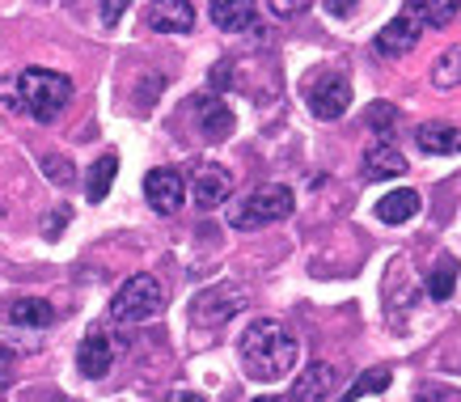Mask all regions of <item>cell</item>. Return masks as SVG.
<instances>
[{
    "instance_id": "1",
    "label": "cell",
    "mask_w": 461,
    "mask_h": 402,
    "mask_svg": "<svg viewBox=\"0 0 461 402\" xmlns=\"http://www.w3.org/2000/svg\"><path fill=\"white\" fill-rule=\"evenodd\" d=\"M238 356H241L246 377H254V381H280V377H288L296 369V361H301V343H296L293 331H284L280 322L258 318L241 331Z\"/></svg>"
},
{
    "instance_id": "2",
    "label": "cell",
    "mask_w": 461,
    "mask_h": 402,
    "mask_svg": "<svg viewBox=\"0 0 461 402\" xmlns=\"http://www.w3.org/2000/svg\"><path fill=\"white\" fill-rule=\"evenodd\" d=\"M17 97L39 123H51L72 97V81L56 69H26L17 77Z\"/></svg>"
},
{
    "instance_id": "3",
    "label": "cell",
    "mask_w": 461,
    "mask_h": 402,
    "mask_svg": "<svg viewBox=\"0 0 461 402\" xmlns=\"http://www.w3.org/2000/svg\"><path fill=\"white\" fill-rule=\"evenodd\" d=\"M296 208V199L288 187H258V191L241 195L233 212H229V224L233 229H258V224H276V221H288Z\"/></svg>"
},
{
    "instance_id": "4",
    "label": "cell",
    "mask_w": 461,
    "mask_h": 402,
    "mask_svg": "<svg viewBox=\"0 0 461 402\" xmlns=\"http://www.w3.org/2000/svg\"><path fill=\"white\" fill-rule=\"evenodd\" d=\"M166 309V292L153 276H131L123 288L114 292L111 301V322L114 326H136V322H149Z\"/></svg>"
},
{
    "instance_id": "5",
    "label": "cell",
    "mask_w": 461,
    "mask_h": 402,
    "mask_svg": "<svg viewBox=\"0 0 461 402\" xmlns=\"http://www.w3.org/2000/svg\"><path fill=\"white\" fill-rule=\"evenodd\" d=\"M144 199H149V208L153 212L174 216V212L186 204V178H182L178 169H169V166L149 169V178H144Z\"/></svg>"
},
{
    "instance_id": "6",
    "label": "cell",
    "mask_w": 461,
    "mask_h": 402,
    "mask_svg": "<svg viewBox=\"0 0 461 402\" xmlns=\"http://www.w3.org/2000/svg\"><path fill=\"white\" fill-rule=\"evenodd\" d=\"M309 111L318 114V119H339V114H348L351 106V85L348 77H339V72H326V77H318V81L309 85Z\"/></svg>"
},
{
    "instance_id": "7",
    "label": "cell",
    "mask_w": 461,
    "mask_h": 402,
    "mask_svg": "<svg viewBox=\"0 0 461 402\" xmlns=\"http://www.w3.org/2000/svg\"><path fill=\"white\" fill-rule=\"evenodd\" d=\"M191 199H195L199 212H212L221 208L224 199H229V191H233V174L224 166H212V161H203V166H195V178H191Z\"/></svg>"
},
{
    "instance_id": "8",
    "label": "cell",
    "mask_w": 461,
    "mask_h": 402,
    "mask_svg": "<svg viewBox=\"0 0 461 402\" xmlns=\"http://www.w3.org/2000/svg\"><path fill=\"white\" fill-rule=\"evenodd\" d=\"M144 22H149V30H157V34H186V30L195 26V9H191L186 0H153V5L144 9Z\"/></svg>"
},
{
    "instance_id": "9",
    "label": "cell",
    "mask_w": 461,
    "mask_h": 402,
    "mask_svg": "<svg viewBox=\"0 0 461 402\" xmlns=\"http://www.w3.org/2000/svg\"><path fill=\"white\" fill-rule=\"evenodd\" d=\"M335 364H309L305 373L293 381V402H326L335 394Z\"/></svg>"
},
{
    "instance_id": "10",
    "label": "cell",
    "mask_w": 461,
    "mask_h": 402,
    "mask_svg": "<svg viewBox=\"0 0 461 402\" xmlns=\"http://www.w3.org/2000/svg\"><path fill=\"white\" fill-rule=\"evenodd\" d=\"M114 364V347L106 339V331H89L85 334V343L77 347V369L85 377H106Z\"/></svg>"
},
{
    "instance_id": "11",
    "label": "cell",
    "mask_w": 461,
    "mask_h": 402,
    "mask_svg": "<svg viewBox=\"0 0 461 402\" xmlns=\"http://www.w3.org/2000/svg\"><path fill=\"white\" fill-rule=\"evenodd\" d=\"M415 42H420V26L402 14V17H393L390 26H381L377 56H411V51H415Z\"/></svg>"
},
{
    "instance_id": "12",
    "label": "cell",
    "mask_w": 461,
    "mask_h": 402,
    "mask_svg": "<svg viewBox=\"0 0 461 402\" xmlns=\"http://www.w3.org/2000/svg\"><path fill=\"white\" fill-rule=\"evenodd\" d=\"M195 119H199V132H203L208 140H224L229 132H233V111L212 94L195 97Z\"/></svg>"
},
{
    "instance_id": "13",
    "label": "cell",
    "mask_w": 461,
    "mask_h": 402,
    "mask_svg": "<svg viewBox=\"0 0 461 402\" xmlns=\"http://www.w3.org/2000/svg\"><path fill=\"white\" fill-rule=\"evenodd\" d=\"M415 144H420V153H428V157H448L461 149V132L448 123H423L420 132H415Z\"/></svg>"
},
{
    "instance_id": "14",
    "label": "cell",
    "mask_w": 461,
    "mask_h": 402,
    "mask_svg": "<svg viewBox=\"0 0 461 402\" xmlns=\"http://www.w3.org/2000/svg\"><path fill=\"white\" fill-rule=\"evenodd\" d=\"M423 208V199L420 191H390V195H381V204H377V221L381 224H406L415 212Z\"/></svg>"
},
{
    "instance_id": "15",
    "label": "cell",
    "mask_w": 461,
    "mask_h": 402,
    "mask_svg": "<svg viewBox=\"0 0 461 402\" xmlns=\"http://www.w3.org/2000/svg\"><path fill=\"white\" fill-rule=\"evenodd\" d=\"M406 166H411V161H406L393 144H373V149L364 153V174H368V178H398V174H406Z\"/></svg>"
},
{
    "instance_id": "16",
    "label": "cell",
    "mask_w": 461,
    "mask_h": 402,
    "mask_svg": "<svg viewBox=\"0 0 461 402\" xmlns=\"http://www.w3.org/2000/svg\"><path fill=\"white\" fill-rule=\"evenodd\" d=\"M254 5H246V0H216L212 5V22L224 30V34H238V30H250L254 26Z\"/></svg>"
},
{
    "instance_id": "17",
    "label": "cell",
    "mask_w": 461,
    "mask_h": 402,
    "mask_svg": "<svg viewBox=\"0 0 461 402\" xmlns=\"http://www.w3.org/2000/svg\"><path fill=\"white\" fill-rule=\"evenodd\" d=\"M114 178H119V157L114 153L98 157V161L89 166V174H85V195H89V204H102V199L111 195Z\"/></svg>"
},
{
    "instance_id": "18",
    "label": "cell",
    "mask_w": 461,
    "mask_h": 402,
    "mask_svg": "<svg viewBox=\"0 0 461 402\" xmlns=\"http://www.w3.org/2000/svg\"><path fill=\"white\" fill-rule=\"evenodd\" d=\"M51 318H56V309L47 301H39V297H22V301L9 306V322L26 326V331H42V326H51Z\"/></svg>"
},
{
    "instance_id": "19",
    "label": "cell",
    "mask_w": 461,
    "mask_h": 402,
    "mask_svg": "<svg viewBox=\"0 0 461 402\" xmlns=\"http://www.w3.org/2000/svg\"><path fill=\"white\" fill-rule=\"evenodd\" d=\"M390 381H393V373H390V369H385V364H381V369H364V373L356 377V381H351V386L343 389L339 398H343V402L368 398V394H381V389H390Z\"/></svg>"
},
{
    "instance_id": "20",
    "label": "cell",
    "mask_w": 461,
    "mask_h": 402,
    "mask_svg": "<svg viewBox=\"0 0 461 402\" xmlns=\"http://www.w3.org/2000/svg\"><path fill=\"white\" fill-rule=\"evenodd\" d=\"M406 17L420 26V22H428V26H448L453 17H457V5L453 0H420V5H406Z\"/></svg>"
},
{
    "instance_id": "21",
    "label": "cell",
    "mask_w": 461,
    "mask_h": 402,
    "mask_svg": "<svg viewBox=\"0 0 461 402\" xmlns=\"http://www.w3.org/2000/svg\"><path fill=\"white\" fill-rule=\"evenodd\" d=\"M457 276H461V263L453 254H445V259L432 267V276H428V292H432L436 301H448L453 288H457Z\"/></svg>"
},
{
    "instance_id": "22",
    "label": "cell",
    "mask_w": 461,
    "mask_h": 402,
    "mask_svg": "<svg viewBox=\"0 0 461 402\" xmlns=\"http://www.w3.org/2000/svg\"><path fill=\"white\" fill-rule=\"evenodd\" d=\"M364 123L373 127L377 136H390L393 127H398V111H393L390 102H373V106L364 111Z\"/></svg>"
},
{
    "instance_id": "23",
    "label": "cell",
    "mask_w": 461,
    "mask_h": 402,
    "mask_svg": "<svg viewBox=\"0 0 461 402\" xmlns=\"http://www.w3.org/2000/svg\"><path fill=\"white\" fill-rule=\"evenodd\" d=\"M432 81H436V89H448V85L461 81V51H457V47L440 56V64L432 69Z\"/></svg>"
},
{
    "instance_id": "24",
    "label": "cell",
    "mask_w": 461,
    "mask_h": 402,
    "mask_svg": "<svg viewBox=\"0 0 461 402\" xmlns=\"http://www.w3.org/2000/svg\"><path fill=\"white\" fill-rule=\"evenodd\" d=\"M14 381V352L9 347H0V389Z\"/></svg>"
},
{
    "instance_id": "25",
    "label": "cell",
    "mask_w": 461,
    "mask_h": 402,
    "mask_svg": "<svg viewBox=\"0 0 461 402\" xmlns=\"http://www.w3.org/2000/svg\"><path fill=\"white\" fill-rule=\"evenodd\" d=\"M42 169H47V174H51V178H68V166H64V161H59V157H42Z\"/></svg>"
},
{
    "instance_id": "26",
    "label": "cell",
    "mask_w": 461,
    "mask_h": 402,
    "mask_svg": "<svg viewBox=\"0 0 461 402\" xmlns=\"http://www.w3.org/2000/svg\"><path fill=\"white\" fill-rule=\"evenodd\" d=\"M271 14H276V17H293V14H305V5H293V0H276V5H271Z\"/></svg>"
},
{
    "instance_id": "27",
    "label": "cell",
    "mask_w": 461,
    "mask_h": 402,
    "mask_svg": "<svg viewBox=\"0 0 461 402\" xmlns=\"http://www.w3.org/2000/svg\"><path fill=\"white\" fill-rule=\"evenodd\" d=\"M169 402H203V394H195V389H178V394H169Z\"/></svg>"
},
{
    "instance_id": "28",
    "label": "cell",
    "mask_w": 461,
    "mask_h": 402,
    "mask_svg": "<svg viewBox=\"0 0 461 402\" xmlns=\"http://www.w3.org/2000/svg\"><path fill=\"white\" fill-rule=\"evenodd\" d=\"M123 9L127 5H119V0H114V5H102V17H106V22H111V17H123Z\"/></svg>"
},
{
    "instance_id": "29",
    "label": "cell",
    "mask_w": 461,
    "mask_h": 402,
    "mask_svg": "<svg viewBox=\"0 0 461 402\" xmlns=\"http://www.w3.org/2000/svg\"><path fill=\"white\" fill-rule=\"evenodd\" d=\"M326 9H330V14H339V17H343V14H351V5H343V0H330Z\"/></svg>"
},
{
    "instance_id": "30",
    "label": "cell",
    "mask_w": 461,
    "mask_h": 402,
    "mask_svg": "<svg viewBox=\"0 0 461 402\" xmlns=\"http://www.w3.org/2000/svg\"><path fill=\"white\" fill-rule=\"evenodd\" d=\"M254 402H280V398H254Z\"/></svg>"
},
{
    "instance_id": "31",
    "label": "cell",
    "mask_w": 461,
    "mask_h": 402,
    "mask_svg": "<svg viewBox=\"0 0 461 402\" xmlns=\"http://www.w3.org/2000/svg\"><path fill=\"white\" fill-rule=\"evenodd\" d=\"M56 402H68V398H56Z\"/></svg>"
},
{
    "instance_id": "32",
    "label": "cell",
    "mask_w": 461,
    "mask_h": 402,
    "mask_svg": "<svg viewBox=\"0 0 461 402\" xmlns=\"http://www.w3.org/2000/svg\"><path fill=\"white\" fill-rule=\"evenodd\" d=\"M0 212H5V204H0Z\"/></svg>"
}]
</instances>
